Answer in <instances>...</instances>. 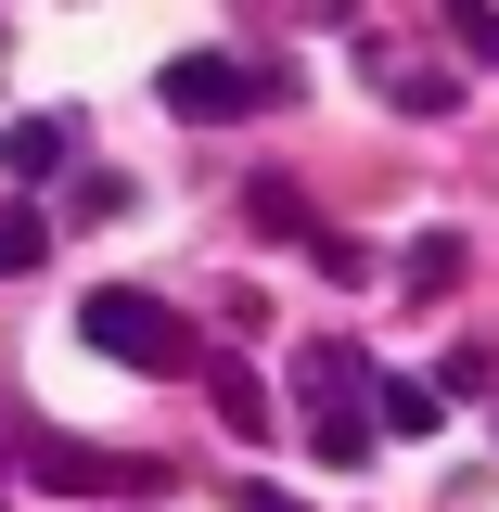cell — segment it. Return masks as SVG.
<instances>
[{"instance_id":"6da1fadb","label":"cell","mask_w":499,"mask_h":512,"mask_svg":"<svg viewBox=\"0 0 499 512\" xmlns=\"http://www.w3.org/2000/svg\"><path fill=\"white\" fill-rule=\"evenodd\" d=\"M77 333H90L103 359H128V372H192V320L167 308V295H141V282H103V295L77 308Z\"/></svg>"},{"instance_id":"7a4b0ae2","label":"cell","mask_w":499,"mask_h":512,"mask_svg":"<svg viewBox=\"0 0 499 512\" xmlns=\"http://www.w3.org/2000/svg\"><path fill=\"white\" fill-rule=\"evenodd\" d=\"M282 77H256V64H231V52H180L167 77H154V103L167 116H256Z\"/></svg>"},{"instance_id":"3957f363","label":"cell","mask_w":499,"mask_h":512,"mask_svg":"<svg viewBox=\"0 0 499 512\" xmlns=\"http://www.w3.org/2000/svg\"><path fill=\"white\" fill-rule=\"evenodd\" d=\"M52 500H116V487H154V461H128V448H90V436H39V461H26Z\"/></svg>"},{"instance_id":"277c9868","label":"cell","mask_w":499,"mask_h":512,"mask_svg":"<svg viewBox=\"0 0 499 512\" xmlns=\"http://www.w3.org/2000/svg\"><path fill=\"white\" fill-rule=\"evenodd\" d=\"M64 154H77V116H13L0 128V180H64Z\"/></svg>"},{"instance_id":"5b68a950","label":"cell","mask_w":499,"mask_h":512,"mask_svg":"<svg viewBox=\"0 0 499 512\" xmlns=\"http://www.w3.org/2000/svg\"><path fill=\"white\" fill-rule=\"evenodd\" d=\"M295 397H308V423L320 410H359V397H372V359H359V346H308V359H295Z\"/></svg>"},{"instance_id":"8992f818","label":"cell","mask_w":499,"mask_h":512,"mask_svg":"<svg viewBox=\"0 0 499 512\" xmlns=\"http://www.w3.org/2000/svg\"><path fill=\"white\" fill-rule=\"evenodd\" d=\"M372 423H384V436H436L448 397H436V384H410V372H372Z\"/></svg>"},{"instance_id":"52a82bcc","label":"cell","mask_w":499,"mask_h":512,"mask_svg":"<svg viewBox=\"0 0 499 512\" xmlns=\"http://www.w3.org/2000/svg\"><path fill=\"white\" fill-rule=\"evenodd\" d=\"M39 256H52V218L26 192H0V269H39Z\"/></svg>"},{"instance_id":"ba28073f","label":"cell","mask_w":499,"mask_h":512,"mask_svg":"<svg viewBox=\"0 0 499 512\" xmlns=\"http://www.w3.org/2000/svg\"><path fill=\"white\" fill-rule=\"evenodd\" d=\"M218 423H231V436H269V384H256L244 359H218Z\"/></svg>"},{"instance_id":"9c48e42d","label":"cell","mask_w":499,"mask_h":512,"mask_svg":"<svg viewBox=\"0 0 499 512\" xmlns=\"http://www.w3.org/2000/svg\"><path fill=\"white\" fill-rule=\"evenodd\" d=\"M308 448H320V461H372V410H320Z\"/></svg>"},{"instance_id":"30bf717a","label":"cell","mask_w":499,"mask_h":512,"mask_svg":"<svg viewBox=\"0 0 499 512\" xmlns=\"http://www.w3.org/2000/svg\"><path fill=\"white\" fill-rule=\"evenodd\" d=\"M448 282H461V231H423L410 244V295H448Z\"/></svg>"},{"instance_id":"8fae6325","label":"cell","mask_w":499,"mask_h":512,"mask_svg":"<svg viewBox=\"0 0 499 512\" xmlns=\"http://www.w3.org/2000/svg\"><path fill=\"white\" fill-rule=\"evenodd\" d=\"M448 90H461L448 64H397V103H410V116H448Z\"/></svg>"},{"instance_id":"7c38bea8","label":"cell","mask_w":499,"mask_h":512,"mask_svg":"<svg viewBox=\"0 0 499 512\" xmlns=\"http://www.w3.org/2000/svg\"><path fill=\"white\" fill-rule=\"evenodd\" d=\"M448 26H461V52H474V64H499V13H474V0H461Z\"/></svg>"},{"instance_id":"4fadbf2b","label":"cell","mask_w":499,"mask_h":512,"mask_svg":"<svg viewBox=\"0 0 499 512\" xmlns=\"http://www.w3.org/2000/svg\"><path fill=\"white\" fill-rule=\"evenodd\" d=\"M231 512H308V500H282V487H244V500H231Z\"/></svg>"}]
</instances>
